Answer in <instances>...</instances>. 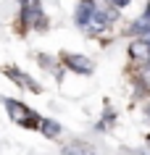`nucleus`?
I'll list each match as a JSON object with an SVG mask.
<instances>
[{
	"label": "nucleus",
	"instance_id": "obj_2",
	"mask_svg": "<svg viewBox=\"0 0 150 155\" xmlns=\"http://www.w3.org/2000/svg\"><path fill=\"white\" fill-rule=\"evenodd\" d=\"M21 21H24V26H34V29L48 26L40 0H21Z\"/></svg>",
	"mask_w": 150,
	"mask_h": 155
},
{
	"label": "nucleus",
	"instance_id": "obj_8",
	"mask_svg": "<svg viewBox=\"0 0 150 155\" xmlns=\"http://www.w3.org/2000/svg\"><path fill=\"white\" fill-rule=\"evenodd\" d=\"M63 155H92V147L87 142H71V145H66Z\"/></svg>",
	"mask_w": 150,
	"mask_h": 155
},
{
	"label": "nucleus",
	"instance_id": "obj_9",
	"mask_svg": "<svg viewBox=\"0 0 150 155\" xmlns=\"http://www.w3.org/2000/svg\"><path fill=\"white\" fill-rule=\"evenodd\" d=\"M140 82H142V87L150 92V63H148V66H142V71H140Z\"/></svg>",
	"mask_w": 150,
	"mask_h": 155
},
{
	"label": "nucleus",
	"instance_id": "obj_1",
	"mask_svg": "<svg viewBox=\"0 0 150 155\" xmlns=\"http://www.w3.org/2000/svg\"><path fill=\"white\" fill-rule=\"evenodd\" d=\"M5 110H8V118L13 124H21V126H40V116L34 113V110H29V108L24 105V103H18V100H5Z\"/></svg>",
	"mask_w": 150,
	"mask_h": 155
},
{
	"label": "nucleus",
	"instance_id": "obj_10",
	"mask_svg": "<svg viewBox=\"0 0 150 155\" xmlns=\"http://www.w3.org/2000/svg\"><path fill=\"white\" fill-rule=\"evenodd\" d=\"M108 3H111V5H113V8H126V5H129V3H132V0H108Z\"/></svg>",
	"mask_w": 150,
	"mask_h": 155
},
{
	"label": "nucleus",
	"instance_id": "obj_6",
	"mask_svg": "<svg viewBox=\"0 0 150 155\" xmlns=\"http://www.w3.org/2000/svg\"><path fill=\"white\" fill-rule=\"evenodd\" d=\"M8 74H11V79L18 84V87H26V90H32V92H40V84L37 82H32L26 74H21L18 68H8Z\"/></svg>",
	"mask_w": 150,
	"mask_h": 155
},
{
	"label": "nucleus",
	"instance_id": "obj_5",
	"mask_svg": "<svg viewBox=\"0 0 150 155\" xmlns=\"http://www.w3.org/2000/svg\"><path fill=\"white\" fill-rule=\"evenodd\" d=\"M90 18H92V5H90V0H82V3L76 5L74 21H76V26H79V29H84V26L90 24Z\"/></svg>",
	"mask_w": 150,
	"mask_h": 155
},
{
	"label": "nucleus",
	"instance_id": "obj_3",
	"mask_svg": "<svg viewBox=\"0 0 150 155\" xmlns=\"http://www.w3.org/2000/svg\"><path fill=\"white\" fill-rule=\"evenodd\" d=\"M61 61H63L66 68H71V71H76V74H90L92 71V61L87 55H79V53H63Z\"/></svg>",
	"mask_w": 150,
	"mask_h": 155
},
{
	"label": "nucleus",
	"instance_id": "obj_7",
	"mask_svg": "<svg viewBox=\"0 0 150 155\" xmlns=\"http://www.w3.org/2000/svg\"><path fill=\"white\" fill-rule=\"evenodd\" d=\"M40 131H42L48 139H55V137L61 134V124L53 121V118H42V121H40Z\"/></svg>",
	"mask_w": 150,
	"mask_h": 155
},
{
	"label": "nucleus",
	"instance_id": "obj_4",
	"mask_svg": "<svg viewBox=\"0 0 150 155\" xmlns=\"http://www.w3.org/2000/svg\"><path fill=\"white\" fill-rule=\"evenodd\" d=\"M129 55H132L134 63L148 66V63H150V42H145V40H134V42H129Z\"/></svg>",
	"mask_w": 150,
	"mask_h": 155
}]
</instances>
